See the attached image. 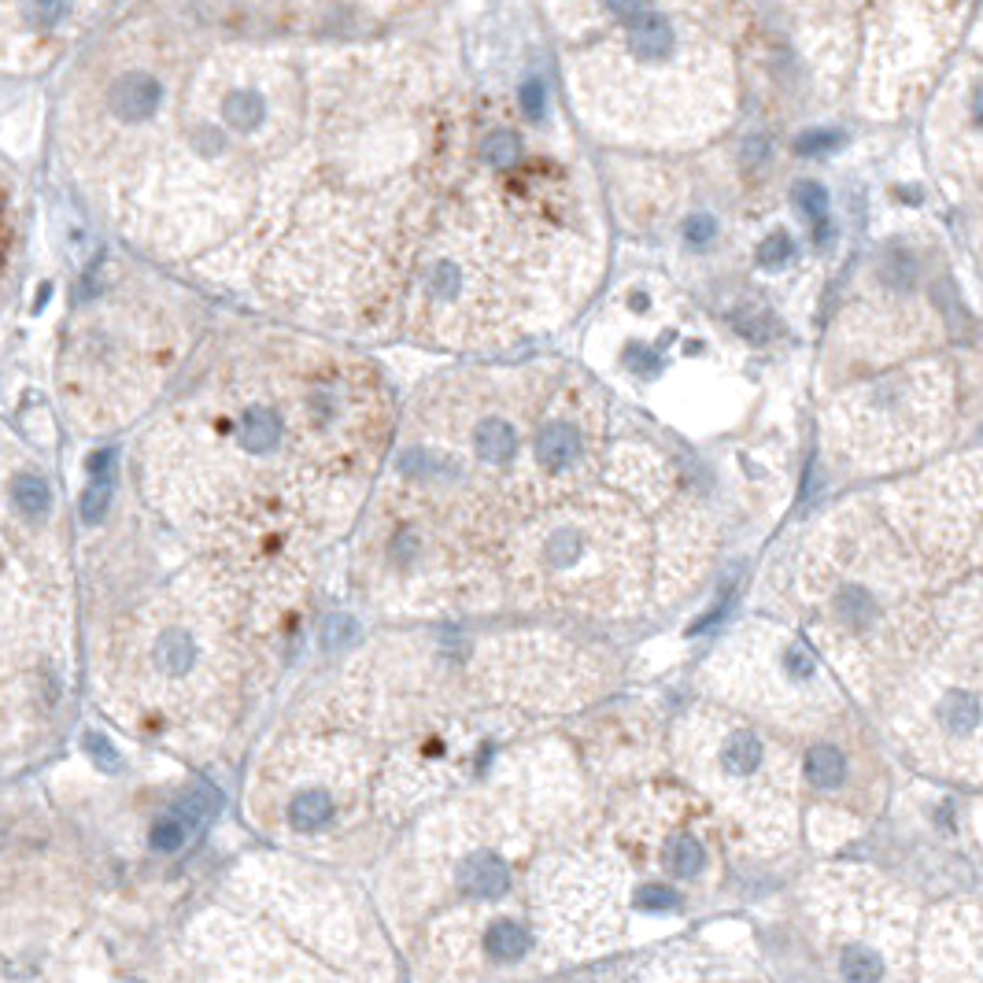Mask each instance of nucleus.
<instances>
[{"label": "nucleus", "mask_w": 983, "mask_h": 983, "mask_svg": "<svg viewBox=\"0 0 983 983\" xmlns=\"http://www.w3.org/2000/svg\"><path fill=\"white\" fill-rule=\"evenodd\" d=\"M677 758L758 847H776L791 835V754L754 721L702 702L677 724Z\"/></svg>", "instance_id": "nucleus-10"}, {"label": "nucleus", "mask_w": 983, "mask_h": 983, "mask_svg": "<svg viewBox=\"0 0 983 983\" xmlns=\"http://www.w3.org/2000/svg\"><path fill=\"white\" fill-rule=\"evenodd\" d=\"M569 19L566 81L577 119L599 141L685 152L713 141L736 116L732 45L691 8H551Z\"/></svg>", "instance_id": "nucleus-2"}, {"label": "nucleus", "mask_w": 983, "mask_h": 983, "mask_svg": "<svg viewBox=\"0 0 983 983\" xmlns=\"http://www.w3.org/2000/svg\"><path fill=\"white\" fill-rule=\"evenodd\" d=\"M45 618L37 603L15 588L0 585V710L34 707L45 680Z\"/></svg>", "instance_id": "nucleus-16"}, {"label": "nucleus", "mask_w": 983, "mask_h": 983, "mask_svg": "<svg viewBox=\"0 0 983 983\" xmlns=\"http://www.w3.org/2000/svg\"><path fill=\"white\" fill-rule=\"evenodd\" d=\"M840 976L847 983H880L887 976L884 950L873 947H843L840 950Z\"/></svg>", "instance_id": "nucleus-24"}, {"label": "nucleus", "mask_w": 983, "mask_h": 983, "mask_svg": "<svg viewBox=\"0 0 983 983\" xmlns=\"http://www.w3.org/2000/svg\"><path fill=\"white\" fill-rule=\"evenodd\" d=\"M961 433V370L943 356L909 359L851 381L824 403V455L847 478L906 473Z\"/></svg>", "instance_id": "nucleus-5"}, {"label": "nucleus", "mask_w": 983, "mask_h": 983, "mask_svg": "<svg viewBox=\"0 0 983 983\" xmlns=\"http://www.w3.org/2000/svg\"><path fill=\"white\" fill-rule=\"evenodd\" d=\"M887 724L914 762L976 776L980 765V577L954 588L943 636L887 691Z\"/></svg>", "instance_id": "nucleus-6"}, {"label": "nucleus", "mask_w": 983, "mask_h": 983, "mask_svg": "<svg viewBox=\"0 0 983 983\" xmlns=\"http://www.w3.org/2000/svg\"><path fill=\"white\" fill-rule=\"evenodd\" d=\"M965 4H884L865 12L858 97L873 119H898L928 100L939 67L961 37Z\"/></svg>", "instance_id": "nucleus-14"}, {"label": "nucleus", "mask_w": 983, "mask_h": 983, "mask_svg": "<svg viewBox=\"0 0 983 983\" xmlns=\"http://www.w3.org/2000/svg\"><path fill=\"white\" fill-rule=\"evenodd\" d=\"M655 581V533L633 500L607 484L540 506L506 536L503 603L558 621H625Z\"/></svg>", "instance_id": "nucleus-4"}, {"label": "nucleus", "mask_w": 983, "mask_h": 983, "mask_svg": "<svg viewBox=\"0 0 983 983\" xmlns=\"http://www.w3.org/2000/svg\"><path fill=\"white\" fill-rule=\"evenodd\" d=\"M928 149L950 200L980 189V56L958 64L928 103Z\"/></svg>", "instance_id": "nucleus-15"}, {"label": "nucleus", "mask_w": 983, "mask_h": 983, "mask_svg": "<svg viewBox=\"0 0 983 983\" xmlns=\"http://www.w3.org/2000/svg\"><path fill=\"white\" fill-rule=\"evenodd\" d=\"M178 359V329L149 299H108L75 326L64 359L70 407L89 426L133 418Z\"/></svg>", "instance_id": "nucleus-9"}, {"label": "nucleus", "mask_w": 983, "mask_h": 983, "mask_svg": "<svg viewBox=\"0 0 983 983\" xmlns=\"http://www.w3.org/2000/svg\"><path fill=\"white\" fill-rule=\"evenodd\" d=\"M529 931H525V925H514V920H495L484 931V950L495 961H517L522 954H529Z\"/></svg>", "instance_id": "nucleus-25"}, {"label": "nucleus", "mask_w": 983, "mask_h": 983, "mask_svg": "<svg viewBox=\"0 0 983 983\" xmlns=\"http://www.w3.org/2000/svg\"><path fill=\"white\" fill-rule=\"evenodd\" d=\"M86 751H89V758L97 762L103 773H116L119 765H122V762H119V751L111 747V743L103 740L100 732H89V736H86Z\"/></svg>", "instance_id": "nucleus-28"}, {"label": "nucleus", "mask_w": 983, "mask_h": 983, "mask_svg": "<svg viewBox=\"0 0 983 983\" xmlns=\"http://www.w3.org/2000/svg\"><path fill=\"white\" fill-rule=\"evenodd\" d=\"M802 640L858 699L884 702L943 636L954 588L939 592L873 500H847L810 525L788 569Z\"/></svg>", "instance_id": "nucleus-3"}, {"label": "nucleus", "mask_w": 983, "mask_h": 983, "mask_svg": "<svg viewBox=\"0 0 983 983\" xmlns=\"http://www.w3.org/2000/svg\"><path fill=\"white\" fill-rule=\"evenodd\" d=\"M277 743L259 773V802L288 835H329L367 795V747L329 724Z\"/></svg>", "instance_id": "nucleus-13"}, {"label": "nucleus", "mask_w": 983, "mask_h": 983, "mask_svg": "<svg viewBox=\"0 0 983 983\" xmlns=\"http://www.w3.org/2000/svg\"><path fill=\"white\" fill-rule=\"evenodd\" d=\"M633 906L640 909V914H666V909H677V895H673L669 887H662V884H644L633 895Z\"/></svg>", "instance_id": "nucleus-27"}, {"label": "nucleus", "mask_w": 983, "mask_h": 983, "mask_svg": "<svg viewBox=\"0 0 983 983\" xmlns=\"http://www.w3.org/2000/svg\"><path fill=\"white\" fill-rule=\"evenodd\" d=\"M658 862L666 865V873L680 876V880L699 876L702 869H707V862H710L707 843H702L699 828L669 821L666 835H658Z\"/></svg>", "instance_id": "nucleus-18"}, {"label": "nucleus", "mask_w": 983, "mask_h": 983, "mask_svg": "<svg viewBox=\"0 0 983 983\" xmlns=\"http://www.w3.org/2000/svg\"><path fill=\"white\" fill-rule=\"evenodd\" d=\"M8 506L19 514L23 525H41L52 514V489L48 481L41 478L37 470H23L15 473L12 484H8Z\"/></svg>", "instance_id": "nucleus-21"}, {"label": "nucleus", "mask_w": 983, "mask_h": 983, "mask_svg": "<svg viewBox=\"0 0 983 983\" xmlns=\"http://www.w3.org/2000/svg\"><path fill=\"white\" fill-rule=\"evenodd\" d=\"M754 41L747 52L751 78L762 100L780 111H802L824 103L843 86L854 64L858 23L847 8H780L747 12Z\"/></svg>", "instance_id": "nucleus-12"}, {"label": "nucleus", "mask_w": 983, "mask_h": 983, "mask_svg": "<svg viewBox=\"0 0 983 983\" xmlns=\"http://www.w3.org/2000/svg\"><path fill=\"white\" fill-rule=\"evenodd\" d=\"M699 685L713 707L754 724L810 732L843 718L840 680L795 629L769 618L732 629L702 666Z\"/></svg>", "instance_id": "nucleus-7"}, {"label": "nucleus", "mask_w": 983, "mask_h": 983, "mask_svg": "<svg viewBox=\"0 0 983 983\" xmlns=\"http://www.w3.org/2000/svg\"><path fill=\"white\" fill-rule=\"evenodd\" d=\"M843 144V130L835 127H810L802 138H795V152L799 155H821L828 149H840Z\"/></svg>", "instance_id": "nucleus-26"}, {"label": "nucleus", "mask_w": 983, "mask_h": 983, "mask_svg": "<svg viewBox=\"0 0 983 983\" xmlns=\"http://www.w3.org/2000/svg\"><path fill=\"white\" fill-rule=\"evenodd\" d=\"M304 592L307 574L255 577L200 558L116 629L103 655L111 707L141 729L219 736L266 677Z\"/></svg>", "instance_id": "nucleus-1"}, {"label": "nucleus", "mask_w": 983, "mask_h": 983, "mask_svg": "<svg viewBox=\"0 0 983 983\" xmlns=\"http://www.w3.org/2000/svg\"><path fill=\"white\" fill-rule=\"evenodd\" d=\"M802 776L817 791H840L851 780V751L835 740H817L802 758Z\"/></svg>", "instance_id": "nucleus-20"}, {"label": "nucleus", "mask_w": 983, "mask_h": 983, "mask_svg": "<svg viewBox=\"0 0 983 983\" xmlns=\"http://www.w3.org/2000/svg\"><path fill=\"white\" fill-rule=\"evenodd\" d=\"M680 248L685 255H710L721 244V215L713 207H691L680 219Z\"/></svg>", "instance_id": "nucleus-23"}, {"label": "nucleus", "mask_w": 983, "mask_h": 983, "mask_svg": "<svg viewBox=\"0 0 983 983\" xmlns=\"http://www.w3.org/2000/svg\"><path fill=\"white\" fill-rule=\"evenodd\" d=\"M799 241H795V233L788 230L784 222L769 226L758 241H754L751 248V263L758 266L762 274H784L791 271L795 263H799Z\"/></svg>", "instance_id": "nucleus-22"}, {"label": "nucleus", "mask_w": 983, "mask_h": 983, "mask_svg": "<svg viewBox=\"0 0 983 983\" xmlns=\"http://www.w3.org/2000/svg\"><path fill=\"white\" fill-rule=\"evenodd\" d=\"M909 555L925 566L939 592L954 588L980 569V448L903 473L873 495Z\"/></svg>", "instance_id": "nucleus-11"}, {"label": "nucleus", "mask_w": 983, "mask_h": 983, "mask_svg": "<svg viewBox=\"0 0 983 983\" xmlns=\"http://www.w3.org/2000/svg\"><path fill=\"white\" fill-rule=\"evenodd\" d=\"M931 263L936 248L925 233H892L869 252L835 318L832 351L843 367L887 370L943 345Z\"/></svg>", "instance_id": "nucleus-8"}, {"label": "nucleus", "mask_w": 983, "mask_h": 983, "mask_svg": "<svg viewBox=\"0 0 983 983\" xmlns=\"http://www.w3.org/2000/svg\"><path fill=\"white\" fill-rule=\"evenodd\" d=\"M455 884L473 898H500L511 892V865L492 847H470L455 865Z\"/></svg>", "instance_id": "nucleus-17"}, {"label": "nucleus", "mask_w": 983, "mask_h": 983, "mask_svg": "<svg viewBox=\"0 0 983 983\" xmlns=\"http://www.w3.org/2000/svg\"><path fill=\"white\" fill-rule=\"evenodd\" d=\"M788 200H791L795 211H799L802 219H806V226H810L813 248H817V252H824V248L832 244V237H835L832 193L824 189V182H817V178H795L791 189H788Z\"/></svg>", "instance_id": "nucleus-19"}]
</instances>
